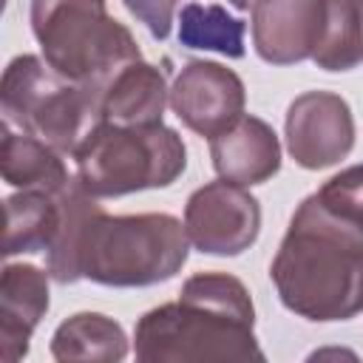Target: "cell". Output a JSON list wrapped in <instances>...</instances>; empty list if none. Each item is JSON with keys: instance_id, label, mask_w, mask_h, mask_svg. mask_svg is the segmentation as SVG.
Masks as SVG:
<instances>
[{"instance_id": "obj_1", "label": "cell", "mask_w": 363, "mask_h": 363, "mask_svg": "<svg viewBox=\"0 0 363 363\" xmlns=\"http://www.w3.org/2000/svg\"><path fill=\"white\" fill-rule=\"evenodd\" d=\"M62 224L45 252L60 284L88 278L102 286H153L170 281L187 261L184 224L170 213L108 216L77 179L60 193Z\"/></svg>"}, {"instance_id": "obj_2", "label": "cell", "mask_w": 363, "mask_h": 363, "mask_svg": "<svg viewBox=\"0 0 363 363\" xmlns=\"http://www.w3.org/2000/svg\"><path fill=\"white\" fill-rule=\"evenodd\" d=\"M252 326L247 286L227 272H199L184 281L179 301L139 318L136 363H267Z\"/></svg>"}, {"instance_id": "obj_3", "label": "cell", "mask_w": 363, "mask_h": 363, "mask_svg": "<svg viewBox=\"0 0 363 363\" xmlns=\"http://www.w3.org/2000/svg\"><path fill=\"white\" fill-rule=\"evenodd\" d=\"M281 303L318 323L363 312V230L306 196L269 264Z\"/></svg>"}, {"instance_id": "obj_4", "label": "cell", "mask_w": 363, "mask_h": 363, "mask_svg": "<svg viewBox=\"0 0 363 363\" xmlns=\"http://www.w3.org/2000/svg\"><path fill=\"white\" fill-rule=\"evenodd\" d=\"M31 31L45 65L82 88L108 91L128 65L142 60L128 26L96 0H37Z\"/></svg>"}, {"instance_id": "obj_5", "label": "cell", "mask_w": 363, "mask_h": 363, "mask_svg": "<svg viewBox=\"0 0 363 363\" xmlns=\"http://www.w3.org/2000/svg\"><path fill=\"white\" fill-rule=\"evenodd\" d=\"M102 102L105 91L62 79L34 54L14 57L0 79L3 125H17L20 133L45 142L60 156H74L105 122Z\"/></svg>"}, {"instance_id": "obj_6", "label": "cell", "mask_w": 363, "mask_h": 363, "mask_svg": "<svg viewBox=\"0 0 363 363\" xmlns=\"http://www.w3.org/2000/svg\"><path fill=\"white\" fill-rule=\"evenodd\" d=\"M71 159L77 184L94 199L170 187L187 167L184 142L164 122L139 128L102 122Z\"/></svg>"}, {"instance_id": "obj_7", "label": "cell", "mask_w": 363, "mask_h": 363, "mask_svg": "<svg viewBox=\"0 0 363 363\" xmlns=\"http://www.w3.org/2000/svg\"><path fill=\"white\" fill-rule=\"evenodd\" d=\"M258 230L261 207L247 187L218 179L193 190L184 204V233L199 252L238 255L255 244Z\"/></svg>"}, {"instance_id": "obj_8", "label": "cell", "mask_w": 363, "mask_h": 363, "mask_svg": "<svg viewBox=\"0 0 363 363\" xmlns=\"http://www.w3.org/2000/svg\"><path fill=\"white\" fill-rule=\"evenodd\" d=\"M286 150L306 170H323L349 156L354 145V119L343 96L332 91H306L292 99L284 122Z\"/></svg>"}, {"instance_id": "obj_9", "label": "cell", "mask_w": 363, "mask_h": 363, "mask_svg": "<svg viewBox=\"0 0 363 363\" xmlns=\"http://www.w3.org/2000/svg\"><path fill=\"white\" fill-rule=\"evenodd\" d=\"M247 91L235 71L213 60H190L170 88L173 113L210 142L244 116Z\"/></svg>"}, {"instance_id": "obj_10", "label": "cell", "mask_w": 363, "mask_h": 363, "mask_svg": "<svg viewBox=\"0 0 363 363\" xmlns=\"http://www.w3.org/2000/svg\"><path fill=\"white\" fill-rule=\"evenodd\" d=\"M252 43L264 62L292 65L312 60L323 23L326 0H267L252 3Z\"/></svg>"}, {"instance_id": "obj_11", "label": "cell", "mask_w": 363, "mask_h": 363, "mask_svg": "<svg viewBox=\"0 0 363 363\" xmlns=\"http://www.w3.org/2000/svg\"><path fill=\"white\" fill-rule=\"evenodd\" d=\"M210 159L221 182L252 187L281 170V142L264 119L244 113L230 130L210 142Z\"/></svg>"}, {"instance_id": "obj_12", "label": "cell", "mask_w": 363, "mask_h": 363, "mask_svg": "<svg viewBox=\"0 0 363 363\" xmlns=\"http://www.w3.org/2000/svg\"><path fill=\"white\" fill-rule=\"evenodd\" d=\"M48 312V272L34 264H6L0 278V352L3 363H20L28 340Z\"/></svg>"}, {"instance_id": "obj_13", "label": "cell", "mask_w": 363, "mask_h": 363, "mask_svg": "<svg viewBox=\"0 0 363 363\" xmlns=\"http://www.w3.org/2000/svg\"><path fill=\"white\" fill-rule=\"evenodd\" d=\"M167 102L170 91L164 85V74L156 65L139 60L111 82V88L105 91L102 113L105 122L122 128L159 125Z\"/></svg>"}, {"instance_id": "obj_14", "label": "cell", "mask_w": 363, "mask_h": 363, "mask_svg": "<svg viewBox=\"0 0 363 363\" xmlns=\"http://www.w3.org/2000/svg\"><path fill=\"white\" fill-rule=\"evenodd\" d=\"M128 349L130 340L125 329L102 312H77L51 335L57 363H122Z\"/></svg>"}, {"instance_id": "obj_15", "label": "cell", "mask_w": 363, "mask_h": 363, "mask_svg": "<svg viewBox=\"0 0 363 363\" xmlns=\"http://www.w3.org/2000/svg\"><path fill=\"white\" fill-rule=\"evenodd\" d=\"M0 170L6 184L17 190H40L60 196L74 179L68 176L65 162L54 147L45 142L17 133L3 125V150H0Z\"/></svg>"}, {"instance_id": "obj_16", "label": "cell", "mask_w": 363, "mask_h": 363, "mask_svg": "<svg viewBox=\"0 0 363 363\" xmlns=\"http://www.w3.org/2000/svg\"><path fill=\"white\" fill-rule=\"evenodd\" d=\"M62 224L60 196L20 190L6 199V241L3 255L48 252Z\"/></svg>"}, {"instance_id": "obj_17", "label": "cell", "mask_w": 363, "mask_h": 363, "mask_svg": "<svg viewBox=\"0 0 363 363\" xmlns=\"http://www.w3.org/2000/svg\"><path fill=\"white\" fill-rule=\"evenodd\" d=\"M244 31H247V23L233 17L224 6L187 3L179 9V43L184 48L218 51L230 60H241Z\"/></svg>"}, {"instance_id": "obj_18", "label": "cell", "mask_w": 363, "mask_h": 363, "mask_svg": "<svg viewBox=\"0 0 363 363\" xmlns=\"http://www.w3.org/2000/svg\"><path fill=\"white\" fill-rule=\"evenodd\" d=\"M312 62L323 71H349L363 62V0H326V23Z\"/></svg>"}, {"instance_id": "obj_19", "label": "cell", "mask_w": 363, "mask_h": 363, "mask_svg": "<svg viewBox=\"0 0 363 363\" xmlns=\"http://www.w3.org/2000/svg\"><path fill=\"white\" fill-rule=\"evenodd\" d=\"M315 196L320 199V204L326 210H332L335 216H340L363 230V164L340 170Z\"/></svg>"}, {"instance_id": "obj_20", "label": "cell", "mask_w": 363, "mask_h": 363, "mask_svg": "<svg viewBox=\"0 0 363 363\" xmlns=\"http://www.w3.org/2000/svg\"><path fill=\"white\" fill-rule=\"evenodd\" d=\"M125 9L130 14H136L139 20L147 23L150 34L164 40L167 31H170V17L176 14V6L173 3H125Z\"/></svg>"}, {"instance_id": "obj_21", "label": "cell", "mask_w": 363, "mask_h": 363, "mask_svg": "<svg viewBox=\"0 0 363 363\" xmlns=\"http://www.w3.org/2000/svg\"><path fill=\"white\" fill-rule=\"evenodd\" d=\"M303 363H360V357L349 346H320Z\"/></svg>"}]
</instances>
